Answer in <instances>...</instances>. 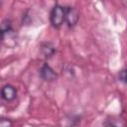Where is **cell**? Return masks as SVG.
I'll list each match as a JSON object with an SVG mask.
<instances>
[{
  "label": "cell",
  "instance_id": "6da1fadb",
  "mask_svg": "<svg viewBox=\"0 0 127 127\" xmlns=\"http://www.w3.org/2000/svg\"><path fill=\"white\" fill-rule=\"evenodd\" d=\"M64 15H65V8L64 6H62L60 4H56L50 13V22L51 25L59 29L64 22Z\"/></svg>",
  "mask_w": 127,
  "mask_h": 127
},
{
  "label": "cell",
  "instance_id": "7a4b0ae2",
  "mask_svg": "<svg viewBox=\"0 0 127 127\" xmlns=\"http://www.w3.org/2000/svg\"><path fill=\"white\" fill-rule=\"evenodd\" d=\"M65 15H64V22L66 23L68 28H73L79 19V13L76 8L71 6H65Z\"/></svg>",
  "mask_w": 127,
  "mask_h": 127
},
{
  "label": "cell",
  "instance_id": "3957f363",
  "mask_svg": "<svg viewBox=\"0 0 127 127\" xmlns=\"http://www.w3.org/2000/svg\"><path fill=\"white\" fill-rule=\"evenodd\" d=\"M40 76L45 81H54L58 77V73L55 71V69L47 63L43 64L40 68Z\"/></svg>",
  "mask_w": 127,
  "mask_h": 127
},
{
  "label": "cell",
  "instance_id": "277c9868",
  "mask_svg": "<svg viewBox=\"0 0 127 127\" xmlns=\"http://www.w3.org/2000/svg\"><path fill=\"white\" fill-rule=\"evenodd\" d=\"M0 95L5 101H13L17 97V89L11 84H5L0 90Z\"/></svg>",
  "mask_w": 127,
  "mask_h": 127
},
{
  "label": "cell",
  "instance_id": "5b68a950",
  "mask_svg": "<svg viewBox=\"0 0 127 127\" xmlns=\"http://www.w3.org/2000/svg\"><path fill=\"white\" fill-rule=\"evenodd\" d=\"M13 34L12 23L10 20L6 19L0 24V41H4L7 37H10Z\"/></svg>",
  "mask_w": 127,
  "mask_h": 127
},
{
  "label": "cell",
  "instance_id": "8992f818",
  "mask_svg": "<svg viewBox=\"0 0 127 127\" xmlns=\"http://www.w3.org/2000/svg\"><path fill=\"white\" fill-rule=\"evenodd\" d=\"M41 52H42V55L46 59H50V58H52L56 54L57 49H56V47H55V45L53 43L45 42L41 46Z\"/></svg>",
  "mask_w": 127,
  "mask_h": 127
},
{
  "label": "cell",
  "instance_id": "52a82bcc",
  "mask_svg": "<svg viewBox=\"0 0 127 127\" xmlns=\"http://www.w3.org/2000/svg\"><path fill=\"white\" fill-rule=\"evenodd\" d=\"M0 127H13V121L9 118L0 117Z\"/></svg>",
  "mask_w": 127,
  "mask_h": 127
},
{
  "label": "cell",
  "instance_id": "ba28073f",
  "mask_svg": "<svg viewBox=\"0 0 127 127\" xmlns=\"http://www.w3.org/2000/svg\"><path fill=\"white\" fill-rule=\"evenodd\" d=\"M118 77H119V80L122 81L123 83L126 82V70L125 68H123L122 70L119 71V74H118Z\"/></svg>",
  "mask_w": 127,
  "mask_h": 127
}]
</instances>
